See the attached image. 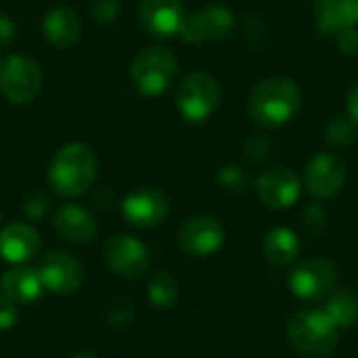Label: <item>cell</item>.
Masks as SVG:
<instances>
[{
  "instance_id": "cell-1",
  "label": "cell",
  "mask_w": 358,
  "mask_h": 358,
  "mask_svg": "<svg viewBox=\"0 0 358 358\" xmlns=\"http://www.w3.org/2000/svg\"><path fill=\"white\" fill-rule=\"evenodd\" d=\"M302 105L300 86L283 76L262 80L250 96V115L264 128L287 124Z\"/></svg>"
},
{
  "instance_id": "cell-2",
  "label": "cell",
  "mask_w": 358,
  "mask_h": 358,
  "mask_svg": "<svg viewBox=\"0 0 358 358\" xmlns=\"http://www.w3.org/2000/svg\"><path fill=\"white\" fill-rule=\"evenodd\" d=\"M96 176V157L88 145L71 143L61 147L48 168L52 189L63 197H78L90 189Z\"/></svg>"
},
{
  "instance_id": "cell-3",
  "label": "cell",
  "mask_w": 358,
  "mask_h": 358,
  "mask_svg": "<svg viewBox=\"0 0 358 358\" xmlns=\"http://www.w3.org/2000/svg\"><path fill=\"white\" fill-rule=\"evenodd\" d=\"M287 338L304 357H331L338 348V327L325 310L296 313L287 323Z\"/></svg>"
},
{
  "instance_id": "cell-4",
  "label": "cell",
  "mask_w": 358,
  "mask_h": 358,
  "mask_svg": "<svg viewBox=\"0 0 358 358\" xmlns=\"http://www.w3.org/2000/svg\"><path fill=\"white\" fill-rule=\"evenodd\" d=\"M178 71L176 57L166 48H147L141 50L132 63V80L136 88L147 96H157L170 88Z\"/></svg>"
},
{
  "instance_id": "cell-5",
  "label": "cell",
  "mask_w": 358,
  "mask_h": 358,
  "mask_svg": "<svg viewBox=\"0 0 358 358\" xmlns=\"http://www.w3.org/2000/svg\"><path fill=\"white\" fill-rule=\"evenodd\" d=\"M176 103L185 120L195 124L203 122L216 111L220 103L218 82L208 71H193L182 80L176 94Z\"/></svg>"
},
{
  "instance_id": "cell-6",
  "label": "cell",
  "mask_w": 358,
  "mask_h": 358,
  "mask_svg": "<svg viewBox=\"0 0 358 358\" xmlns=\"http://www.w3.org/2000/svg\"><path fill=\"white\" fill-rule=\"evenodd\" d=\"M42 86V73L34 59L13 55L0 65V90L13 105L31 103Z\"/></svg>"
},
{
  "instance_id": "cell-7",
  "label": "cell",
  "mask_w": 358,
  "mask_h": 358,
  "mask_svg": "<svg viewBox=\"0 0 358 358\" xmlns=\"http://www.w3.org/2000/svg\"><path fill=\"white\" fill-rule=\"evenodd\" d=\"M338 283V268L331 260L313 258L302 262L289 277L292 292L302 300H323Z\"/></svg>"
},
{
  "instance_id": "cell-8",
  "label": "cell",
  "mask_w": 358,
  "mask_h": 358,
  "mask_svg": "<svg viewBox=\"0 0 358 358\" xmlns=\"http://www.w3.org/2000/svg\"><path fill=\"white\" fill-rule=\"evenodd\" d=\"M178 243L189 256H212L224 243V229L216 218L199 214L182 224L178 233Z\"/></svg>"
},
{
  "instance_id": "cell-9",
  "label": "cell",
  "mask_w": 358,
  "mask_h": 358,
  "mask_svg": "<svg viewBox=\"0 0 358 358\" xmlns=\"http://www.w3.org/2000/svg\"><path fill=\"white\" fill-rule=\"evenodd\" d=\"M235 29V17L224 6H208L191 17H185L180 36L189 42L224 40Z\"/></svg>"
},
{
  "instance_id": "cell-10",
  "label": "cell",
  "mask_w": 358,
  "mask_h": 358,
  "mask_svg": "<svg viewBox=\"0 0 358 358\" xmlns=\"http://www.w3.org/2000/svg\"><path fill=\"white\" fill-rule=\"evenodd\" d=\"M105 262L124 279H136L149 268V252L143 241L130 235L111 237L105 245Z\"/></svg>"
},
{
  "instance_id": "cell-11",
  "label": "cell",
  "mask_w": 358,
  "mask_h": 358,
  "mask_svg": "<svg viewBox=\"0 0 358 358\" xmlns=\"http://www.w3.org/2000/svg\"><path fill=\"white\" fill-rule=\"evenodd\" d=\"M256 193L260 201L275 210H285L294 206L300 197V180L296 172L285 166H273L260 174L256 180Z\"/></svg>"
},
{
  "instance_id": "cell-12",
  "label": "cell",
  "mask_w": 358,
  "mask_h": 358,
  "mask_svg": "<svg viewBox=\"0 0 358 358\" xmlns=\"http://www.w3.org/2000/svg\"><path fill=\"white\" fill-rule=\"evenodd\" d=\"M304 182L315 197H334L346 182V164L334 153H319L308 162Z\"/></svg>"
},
{
  "instance_id": "cell-13",
  "label": "cell",
  "mask_w": 358,
  "mask_h": 358,
  "mask_svg": "<svg viewBox=\"0 0 358 358\" xmlns=\"http://www.w3.org/2000/svg\"><path fill=\"white\" fill-rule=\"evenodd\" d=\"M122 212L132 227L151 229L168 218L170 203L168 197L157 189H138L122 201Z\"/></svg>"
},
{
  "instance_id": "cell-14",
  "label": "cell",
  "mask_w": 358,
  "mask_h": 358,
  "mask_svg": "<svg viewBox=\"0 0 358 358\" xmlns=\"http://www.w3.org/2000/svg\"><path fill=\"white\" fill-rule=\"evenodd\" d=\"M143 29L157 38L180 34L185 23V6L180 0H143L138 6Z\"/></svg>"
},
{
  "instance_id": "cell-15",
  "label": "cell",
  "mask_w": 358,
  "mask_h": 358,
  "mask_svg": "<svg viewBox=\"0 0 358 358\" xmlns=\"http://www.w3.org/2000/svg\"><path fill=\"white\" fill-rule=\"evenodd\" d=\"M40 279H42V285L44 289L57 294V296H71L80 289L82 285V268L80 264L63 254V252H52L48 254L42 264H40Z\"/></svg>"
},
{
  "instance_id": "cell-16",
  "label": "cell",
  "mask_w": 358,
  "mask_h": 358,
  "mask_svg": "<svg viewBox=\"0 0 358 358\" xmlns=\"http://www.w3.org/2000/svg\"><path fill=\"white\" fill-rule=\"evenodd\" d=\"M40 248V235L36 229L23 222H13L0 231V254L10 264H23L36 256Z\"/></svg>"
},
{
  "instance_id": "cell-17",
  "label": "cell",
  "mask_w": 358,
  "mask_h": 358,
  "mask_svg": "<svg viewBox=\"0 0 358 358\" xmlns=\"http://www.w3.org/2000/svg\"><path fill=\"white\" fill-rule=\"evenodd\" d=\"M55 229L57 233L76 243V245H82V243H90L94 237H96V220L94 216L80 208V206H63L57 214H55Z\"/></svg>"
},
{
  "instance_id": "cell-18",
  "label": "cell",
  "mask_w": 358,
  "mask_h": 358,
  "mask_svg": "<svg viewBox=\"0 0 358 358\" xmlns=\"http://www.w3.org/2000/svg\"><path fill=\"white\" fill-rule=\"evenodd\" d=\"M315 21L321 34L338 36L357 25V0H317Z\"/></svg>"
},
{
  "instance_id": "cell-19",
  "label": "cell",
  "mask_w": 358,
  "mask_h": 358,
  "mask_svg": "<svg viewBox=\"0 0 358 358\" xmlns=\"http://www.w3.org/2000/svg\"><path fill=\"white\" fill-rule=\"evenodd\" d=\"M42 279L40 273L29 268V266H21L17 264L15 268L6 271L2 277V292L6 298H10L15 304H29L36 302L42 296Z\"/></svg>"
},
{
  "instance_id": "cell-20",
  "label": "cell",
  "mask_w": 358,
  "mask_h": 358,
  "mask_svg": "<svg viewBox=\"0 0 358 358\" xmlns=\"http://www.w3.org/2000/svg\"><path fill=\"white\" fill-rule=\"evenodd\" d=\"M42 31L52 46H71L80 38V17L76 15V10L67 6H57L46 13Z\"/></svg>"
},
{
  "instance_id": "cell-21",
  "label": "cell",
  "mask_w": 358,
  "mask_h": 358,
  "mask_svg": "<svg viewBox=\"0 0 358 358\" xmlns=\"http://www.w3.org/2000/svg\"><path fill=\"white\" fill-rule=\"evenodd\" d=\"M300 254V243L294 231L285 227L273 229L264 239V256L275 266H287L292 264Z\"/></svg>"
},
{
  "instance_id": "cell-22",
  "label": "cell",
  "mask_w": 358,
  "mask_h": 358,
  "mask_svg": "<svg viewBox=\"0 0 358 358\" xmlns=\"http://www.w3.org/2000/svg\"><path fill=\"white\" fill-rule=\"evenodd\" d=\"M325 313L336 323L338 329H350L358 323V296L350 289H344L329 298Z\"/></svg>"
},
{
  "instance_id": "cell-23",
  "label": "cell",
  "mask_w": 358,
  "mask_h": 358,
  "mask_svg": "<svg viewBox=\"0 0 358 358\" xmlns=\"http://www.w3.org/2000/svg\"><path fill=\"white\" fill-rule=\"evenodd\" d=\"M147 294H149V300L157 308H170L178 298V283L170 273L162 271V273H155L149 279Z\"/></svg>"
},
{
  "instance_id": "cell-24",
  "label": "cell",
  "mask_w": 358,
  "mask_h": 358,
  "mask_svg": "<svg viewBox=\"0 0 358 358\" xmlns=\"http://www.w3.org/2000/svg\"><path fill=\"white\" fill-rule=\"evenodd\" d=\"M134 313H136V302L130 300V298H120V300L109 308L107 319H109L111 325H126V323L132 321Z\"/></svg>"
},
{
  "instance_id": "cell-25",
  "label": "cell",
  "mask_w": 358,
  "mask_h": 358,
  "mask_svg": "<svg viewBox=\"0 0 358 358\" xmlns=\"http://www.w3.org/2000/svg\"><path fill=\"white\" fill-rule=\"evenodd\" d=\"M218 182L229 191H243L248 187V174L237 166H224L218 174Z\"/></svg>"
},
{
  "instance_id": "cell-26",
  "label": "cell",
  "mask_w": 358,
  "mask_h": 358,
  "mask_svg": "<svg viewBox=\"0 0 358 358\" xmlns=\"http://www.w3.org/2000/svg\"><path fill=\"white\" fill-rule=\"evenodd\" d=\"M327 138H329L334 145H348V143L355 138V128H352L346 120L338 117V120H334V122L327 126Z\"/></svg>"
},
{
  "instance_id": "cell-27",
  "label": "cell",
  "mask_w": 358,
  "mask_h": 358,
  "mask_svg": "<svg viewBox=\"0 0 358 358\" xmlns=\"http://www.w3.org/2000/svg\"><path fill=\"white\" fill-rule=\"evenodd\" d=\"M120 13V4L117 0H96L92 6V17L99 23H109L117 17Z\"/></svg>"
},
{
  "instance_id": "cell-28",
  "label": "cell",
  "mask_w": 358,
  "mask_h": 358,
  "mask_svg": "<svg viewBox=\"0 0 358 358\" xmlns=\"http://www.w3.org/2000/svg\"><path fill=\"white\" fill-rule=\"evenodd\" d=\"M17 323V306L10 298L0 296V331L10 329Z\"/></svg>"
},
{
  "instance_id": "cell-29",
  "label": "cell",
  "mask_w": 358,
  "mask_h": 358,
  "mask_svg": "<svg viewBox=\"0 0 358 358\" xmlns=\"http://www.w3.org/2000/svg\"><path fill=\"white\" fill-rule=\"evenodd\" d=\"M336 40H338L340 50H342V52H346V55H355V52L358 50V34L355 27L344 29L342 34H338V36H336Z\"/></svg>"
},
{
  "instance_id": "cell-30",
  "label": "cell",
  "mask_w": 358,
  "mask_h": 358,
  "mask_svg": "<svg viewBox=\"0 0 358 358\" xmlns=\"http://www.w3.org/2000/svg\"><path fill=\"white\" fill-rule=\"evenodd\" d=\"M15 36V23L8 17V13L0 10V46L8 44Z\"/></svg>"
},
{
  "instance_id": "cell-31",
  "label": "cell",
  "mask_w": 358,
  "mask_h": 358,
  "mask_svg": "<svg viewBox=\"0 0 358 358\" xmlns=\"http://www.w3.org/2000/svg\"><path fill=\"white\" fill-rule=\"evenodd\" d=\"M44 210H46V199L40 197V195H34V197L25 203V214H27V216L38 218V216L44 214Z\"/></svg>"
},
{
  "instance_id": "cell-32",
  "label": "cell",
  "mask_w": 358,
  "mask_h": 358,
  "mask_svg": "<svg viewBox=\"0 0 358 358\" xmlns=\"http://www.w3.org/2000/svg\"><path fill=\"white\" fill-rule=\"evenodd\" d=\"M346 109H348V115L358 124V82L346 94Z\"/></svg>"
},
{
  "instance_id": "cell-33",
  "label": "cell",
  "mask_w": 358,
  "mask_h": 358,
  "mask_svg": "<svg viewBox=\"0 0 358 358\" xmlns=\"http://www.w3.org/2000/svg\"><path fill=\"white\" fill-rule=\"evenodd\" d=\"M73 358H96L92 352H80V355H76Z\"/></svg>"
},
{
  "instance_id": "cell-34",
  "label": "cell",
  "mask_w": 358,
  "mask_h": 358,
  "mask_svg": "<svg viewBox=\"0 0 358 358\" xmlns=\"http://www.w3.org/2000/svg\"><path fill=\"white\" fill-rule=\"evenodd\" d=\"M357 23H358V0H357Z\"/></svg>"
},
{
  "instance_id": "cell-35",
  "label": "cell",
  "mask_w": 358,
  "mask_h": 358,
  "mask_svg": "<svg viewBox=\"0 0 358 358\" xmlns=\"http://www.w3.org/2000/svg\"><path fill=\"white\" fill-rule=\"evenodd\" d=\"M2 61H4V59H2V55H0V65H2Z\"/></svg>"
}]
</instances>
